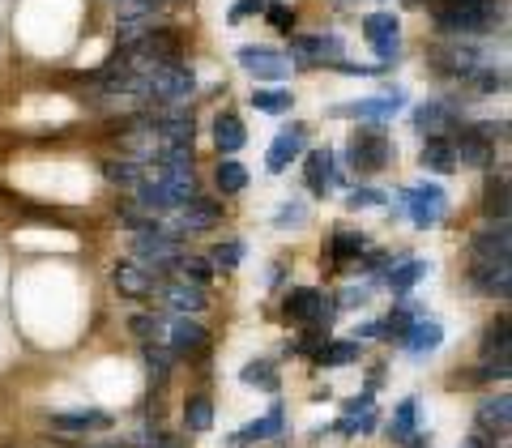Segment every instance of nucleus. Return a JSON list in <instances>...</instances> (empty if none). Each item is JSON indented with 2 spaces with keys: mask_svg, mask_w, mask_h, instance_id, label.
<instances>
[{
  "mask_svg": "<svg viewBox=\"0 0 512 448\" xmlns=\"http://www.w3.org/2000/svg\"><path fill=\"white\" fill-rule=\"evenodd\" d=\"M508 124H474L461 128L453 150H457V167H495V137H504Z\"/></svg>",
  "mask_w": 512,
  "mask_h": 448,
  "instance_id": "1",
  "label": "nucleus"
},
{
  "mask_svg": "<svg viewBox=\"0 0 512 448\" xmlns=\"http://www.w3.org/2000/svg\"><path fill=\"white\" fill-rule=\"evenodd\" d=\"M218 218H222L218 201L192 197V201H184V205H180V210L163 214L158 222H163V231H167L171 239H180V235H197V231H210V227H218Z\"/></svg>",
  "mask_w": 512,
  "mask_h": 448,
  "instance_id": "2",
  "label": "nucleus"
},
{
  "mask_svg": "<svg viewBox=\"0 0 512 448\" xmlns=\"http://www.w3.org/2000/svg\"><path fill=\"white\" fill-rule=\"evenodd\" d=\"M133 256L146 269H154V274H163V269H171L175 261H180V239H171L167 231H163V222H158L154 231H137L133 235Z\"/></svg>",
  "mask_w": 512,
  "mask_h": 448,
  "instance_id": "3",
  "label": "nucleus"
},
{
  "mask_svg": "<svg viewBox=\"0 0 512 448\" xmlns=\"http://www.w3.org/2000/svg\"><path fill=\"white\" fill-rule=\"evenodd\" d=\"M333 308H338V303L325 299L316 286H299V291H291V295H286V303H282L286 320H295V325H312V329H320V325L329 329Z\"/></svg>",
  "mask_w": 512,
  "mask_h": 448,
  "instance_id": "4",
  "label": "nucleus"
},
{
  "mask_svg": "<svg viewBox=\"0 0 512 448\" xmlns=\"http://www.w3.org/2000/svg\"><path fill=\"white\" fill-rule=\"evenodd\" d=\"M393 158V141L380 133V128H359L355 141H350V163H355V171L372 175V171H384Z\"/></svg>",
  "mask_w": 512,
  "mask_h": 448,
  "instance_id": "5",
  "label": "nucleus"
},
{
  "mask_svg": "<svg viewBox=\"0 0 512 448\" xmlns=\"http://www.w3.org/2000/svg\"><path fill=\"white\" fill-rule=\"evenodd\" d=\"M402 205H406L414 227H436V222L444 218V210H448V197H444L440 184H419V188L402 192Z\"/></svg>",
  "mask_w": 512,
  "mask_h": 448,
  "instance_id": "6",
  "label": "nucleus"
},
{
  "mask_svg": "<svg viewBox=\"0 0 512 448\" xmlns=\"http://www.w3.org/2000/svg\"><path fill=\"white\" fill-rule=\"evenodd\" d=\"M508 252H512L508 222H487L470 239V265H508Z\"/></svg>",
  "mask_w": 512,
  "mask_h": 448,
  "instance_id": "7",
  "label": "nucleus"
},
{
  "mask_svg": "<svg viewBox=\"0 0 512 448\" xmlns=\"http://www.w3.org/2000/svg\"><path fill=\"white\" fill-rule=\"evenodd\" d=\"M239 64L252 77H265V82H286L291 77V56L274 52V47H239Z\"/></svg>",
  "mask_w": 512,
  "mask_h": 448,
  "instance_id": "8",
  "label": "nucleus"
},
{
  "mask_svg": "<svg viewBox=\"0 0 512 448\" xmlns=\"http://www.w3.org/2000/svg\"><path fill=\"white\" fill-rule=\"evenodd\" d=\"M291 56L303 64V69L333 64V60H342V39L338 35H295L291 39Z\"/></svg>",
  "mask_w": 512,
  "mask_h": 448,
  "instance_id": "9",
  "label": "nucleus"
},
{
  "mask_svg": "<svg viewBox=\"0 0 512 448\" xmlns=\"http://www.w3.org/2000/svg\"><path fill=\"white\" fill-rule=\"evenodd\" d=\"M431 60H436L440 73H453V77H470V73L483 69V52H478V47H470V43H461V39L440 43L436 52H431Z\"/></svg>",
  "mask_w": 512,
  "mask_h": 448,
  "instance_id": "10",
  "label": "nucleus"
},
{
  "mask_svg": "<svg viewBox=\"0 0 512 448\" xmlns=\"http://www.w3.org/2000/svg\"><path fill=\"white\" fill-rule=\"evenodd\" d=\"M163 346H171V355H201V350L210 346V333H205L197 320H188V316H167Z\"/></svg>",
  "mask_w": 512,
  "mask_h": 448,
  "instance_id": "11",
  "label": "nucleus"
},
{
  "mask_svg": "<svg viewBox=\"0 0 512 448\" xmlns=\"http://www.w3.org/2000/svg\"><path fill=\"white\" fill-rule=\"evenodd\" d=\"M397 30H402V26H397L393 13H367V18H363V35H367V43H372V52L380 60H397V52H402Z\"/></svg>",
  "mask_w": 512,
  "mask_h": 448,
  "instance_id": "12",
  "label": "nucleus"
},
{
  "mask_svg": "<svg viewBox=\"0 0 512 448\" xmlns=\"http://www.w3.org/2000/svg\"><path fill=\"white\" fill-rule=\"evenodd\" d=\"M414 128L423 137H448L457 133V107L453 103H440V99H427L414 107Z\"/></svg>",
  "mask_w": 512,
  "mask_h": 448,
  "instance_id": "13",
  "label": "nucleus"
},
{
  "mask_svg": "<svg viewBox=\"0 0 512 448\" xmlns=\"http://www.w3.org/2000/svg\"><path fill=\"white\" fill-rule=\"evenodd\" d=\"M111 282H116V291L128 295V299H146V295L158 291V274L146 269L141 261H120L116 269H111Z\"/></svg>",
  "mask_w": 512,
  "mask_h": 448,
  "instance_id": "14",
  "label": "nucleus"
},
{
  "mask_svg": "<svg viewBox=\"0 0 512 448\" xmlns=\"http://www.w3.org/2000/svg\"><path fill=\"white\" fill-rule=\"evenodd\" d=\"M47 427L60 431V436H86V431H107L111 414L107 410H60V414H47Z\"/></svg>",
  "mask_w": 512,
  "mask_h": 448,
  "instance_id": "15",
  "label": "nucleus"
},
{
  "mask_svg": "<svg viewBox=\"0 0 512 448\" xmlns=\"http://www.w3.org/2000/svg\"><path fill=\"white\" fill-rule=\"evenodd\" d=\"M303 137H308V128H303V124H291V128H282V133L274 137V146H269V154H265V167L269 171H286V167H291L295 163V158L303 154Z\"/></svg>",
  "mask_w": 512,
  "mask_h": 448,
  "instance_id": "16",
  "label": "nucleus"
},
{
  "mask_svg": "<svg viewBox=\"0 0 512 448\" xmlns=\"http://www.w3.org/2000/svg\"><path fill=\"white\" fill-rule=\"evenodd\" d=\"M402 99L406 94L402 90H393V94H376V99H359V103H346L338 107L333 116H355V120H389L402 111Z\"/></svg>",
  "mask_w": 512,
  "mask_h": 448,
  "instance_id": "17",
  "label": "nucleus"
},
{
  "mask_svg": "<svg viewBox=\"0 0 512 448\" xmlns=\"http://www.w3.org/2000/svg\"><path fill=\"white\" fill-rule=\"evenodd\" d=\"M158 295H163V303L171 312H180V316H192V312H205V286H197V282H167V286H158Z\"/></svg>",
  "mask_w": 512,
  "mask_h": 448,
  "instance_id": "18",
  "label": "nucleus"
},
{
  "mask_svg": "<svg viewBox=\"0 0 512 448\" xmlns=\"http://www.w3.org/2000/svg\"><path fill=\"white\" fill-rule=\"evenodd\" d=\"M470 282H474V291H483L491 299H508L512 269L508 265H470Z\"/></svg>",
  "mask_w": 512,
  "mask_h": 448,
  "instance_id": "19",
  "label": "nucleus"
},
{
  "mask_svg": "<svg viewBox=\"0 0 512 448\" xmlns=\"http://www.w3.org/2000/svg\"><path fill=\"white\" fill-rule=\"evenodd\" d=\"M440 342H444V329L436 325V320H427V316L414 320V325L406 329V338H402V346L410 350L414 359H423V355H431V350H440Z\"/></svg>",
  "mask_w": 512,
  "mask_h": 448,
  "instance_id": "20",
  "label": "nucleus"
},
{
  "mask_svg": "<svg viewBox=\"0 0 512 448\" xmlns=\"http://www.w3.org/2000/svg\"><path fill=\"white\" fill-rule=\"evenodd\" d=\"M303 180H308V188L316 192V197L333 192V184H338V171H333V154H329V150H312V154H308V167H303Z\"/></svg>",
  "mask_w": 512,
  "mask_h": 448,
  "instance_id": "21",
  "label": "nucleus"
},
{
  "mask_svg": "<svg viewBox=\"0 0 512 448\" xmlns=\"http://www.w3.org/2000/svg\"><path fill=\"white\" fill-rule=\"evenodd\" d=\"M214 146L222 154H239L248 146V133H244V120L235 116V111H222V116L214 120Z\"/></svg>",
  "mask_w": 512,
  "mask_h": 448,
  "instance_id": "22",
  "label": "nucleus"
},
{
  "mask_svg": "<svg viewBox=\"0 0 512 448\" xmlns=\"http://www.w3.org/2000/svg\"><path fill=\"white\" fill-rule=\"evenodd\" d=\"M414 427H419V397H406V402L393 410L389 436H393L397 444H414V448H423V440L414 436Z\"/></svg>",
  "mask_w": 512,
  "mask_h": 448,
  "instance_id": "23",
  "label": "nucleus"
},
{
  "mask_svg": "<svg viewBox=\"0 0 512 448\" xmlns=\"http://www.w3.org/2000/svg\"><path fill=\"white\" fill-rule=\"evenodd\" d=\"M282 423H286V410H282V402H274L269 406L261 419H256L252 427H244V431H235L231 436V444H252V440H269V436H278L282 431Z\"/></svg>",
  "mask_w": 512,
  "mask_h": 448,
  "instance_id": "24",
  "label": "nucleus"
},
{
  "mask_svg": "<svg viewBox=\"0 0 512 448\" xmlns=\"http://www.w3.org/2000/svg\"><path fill=\"white\" fill-rule=\"evenodd\" d=\"M419 163H423L427 171H440V175L457 171V150H453V141H448V137H427Z\"/></svg>",
  "mask_w": 512,
  "mask_h": 448,
  "instance_id": "25",
  "label": "nucleus"
},
{
  "mask_svg": "<svg viewBox=\"0 0 512 448\" xmlns=\"http://www.w3.org/2000/svg\"><path fill=\"white\" fill-rule=\"evenodd\" d=\"M103 175L111 184H120V188H137L141 180H146V163H137V158H107Z\"/></svg>",
  "mask_w": 512,
  "mask_h": 448,
  "instance_id": "26",
  "label": "nucleus"
},
{
  "mask_svg": "<svg viewBox=\"0 0 512 448\" xmlns=\"http://www.w3.org/2000/svg\"><path fill=\"white\" fill-rule=\"evenodd\" d=\"M312 355H316L320 367H346V363H359L363 350H359V338H355V342H320Z\"/></svg>",
  "mask_w": 512,
  "mask_h": 448,
  "instance_id": "27",
  "label": "nucleus"
},
{
  "mask_svg": "<svg viewBox=\"0 0 512 448\" xmlns=\"http://www.w3.org/2000/svg\"><path fill=\"white\" fill-rule=\"evenodd\" d=\"M508 419H512V397L500 393V397H487L483 406H478V423L487 431H508Z\"/></svg>",
  "mask_w": 512,
  "mask_h": 448,
  "instance_id": "28",
  "label": "nucleus"
},
{
  "mask_svg": "<svg viewBox=\"0 0 512 448\" xmlns=\"http://www.w3.org/2000/svg\"><path fill=\"white\" fill-rule=\"evenodd\" d=\"M427 269H431L427 261H414V256H410V261H397V265L389 269V278H384V282H389L397 295H406L414 282H423V278H427Z\"/></svg>",
  "mask_w": 512,
  "mask_h": 448,
  "instance_id": "29",
  "label": "nucleus"
},
{
  "mask_svg": "<svg viewBox=\"0 0 512 448\" xmlns=\"http://www.w3.org/2000/svg\"><path fill=\"white\" fill-rule=\"evenodd\" d=\"M184 427L188 431H210L214 427V402L205 393H197V397H188L184 402Z\"/></svg>",
  "mask_w": 512,
  "mask_h": 448,
  "instance_id": "30",
  "label": "nucleus"
},
{
  "mask_svg": "<svg viewBox=\"0 0 512 448\" xmlns=\"http://www.w3.org/2000/svg\"><path fill=\"white\" fill-rule=\"evenodd\" d=\"M487 218L491 222H508V175H491L487 180Z\"/></svg>",
  "mask_w": 512,
  "mask_h": 448,
  "instance_id": "31",
  "label": "nucleus"
},
{
  "mask_svg": "<svg viewBox=\"0 0 512 448\" xmlns=\"http://www.w3.org/2000/svg\"><path fill=\"white\" fill-rule=\"evenodd\" d=\"M239 380L252 384V389H269V393H274L278 389V367L269 363V359H252V363H244Z\"/></svg>",
  "mask_w": 512,
  "mask_h": 448,
  "instance_id": "32",
  "label": "nucleus"
},
{
  "mask_svg": "<svg viewBox=\"0 0 512 448\" xmlns=\"http://www.w3.org/2000/svg\"><path fill=\"white\" fill-rule=\"evenodd\" d=\"M333 261H359L367 252V239L359 231H333Z\"/></svg>",
  "mask_w": 512,
  "mask_h": 448,
  "instance_id": "33",
  "label": "nucleus"
},
{
  "mask_svg": "<svg viewBox=\"0 0 512 448\" xmlns=\"http://www.w3.org/2000/svg\"><path fill=\"white\" fill-rule=\"evenodd\" d=\"M214 180H218L222 192H244L248 188V171H244V163H235V158H222Z\"/></svg>",
  "mask_w": 512,
  "mask_h": 448,
  "instance_id": "34",
  "label": "nucleus"
},
{
  "mask_svg": "<svg viewBox=\"0 0 512 448\" xmlns=\"http://www.w3.org/2000/svg\"><path fill=\"white\" fill-rule=\"evenodd\" d=\"M128 329H133L141 342H163V333H167V316L141 312V316H133V320H128Z\"/></svg>",
  "mask_w": 512,
  "mask_h": 448,
  "instance_id": "35",
  "label": "nucleus"
},
{
  "mask_svg": "<svg viewBox=\"0 0 512 448\" xmlns=\"http://www.w3.org/2000/svg\"><path fill=\"white\" fill-rule=\"evenodd\" d=\"M291 90H252V107L256 111H269V116H282V111H291Z\"/></svg>",
  "mask_w": 512,
  "mask_h": 448,
  "instance_id": "36",
  "label": "nucleus"
},
{
  "mask_svg": "<svg viewBox=\"0 0 512 448\" xmlns=\"http://www.w3.org/2000/svg\"><path fill=\"white\" fill-rule=\"evenodd\" d=\"M171 269H180V278L184 282H197V286H205V282L214 278V265L205 261V256H180Z\"/></svg>",
  "mask_w": 512,
  "mask_h": 448,
  "instance_id": "37",
  "label": "nucleus"
},
{
  "mask_svg": "<svg viewBox=\"0 0 512 448\" xmlns=\"http://www.w3.org/2000/svg\"><path fill=\"white\" fill-rule=\"evenodd\" d=\"M239 261H244V244H239V239H227V244H218V248L210 252V265L222 269V274L239 269Z\"/></svg>",
  "mask_w": 512,
  "mask_h": 448,
  "instance_id": "38",
  "label": "nucleus"
},
{
  "mask_svg": "<svg viewBox=\"0 0 512 448\" xmlns=\"http://www.w3.org/2000/svg\"><path fill=\"white\" fill-rule=\"evenodd\" d=\"M146 363H150V372H154V380H167V372H171V363H175V355H171V346H163V342H146Z\"/></svg>",
  "mask_w": 512,
  "mask_h": 448,
  "instance_id": "39",
  "label": "nucleus"
},
{
  "mask_svg": "<svg viewBox=\"0 0 512 448\" xmlns=\"http://www.w3.org/2000/svg\"><path fill=\"white\" fill-rule=\"evenodd\" d=\"M384 201H389V197H384L380 188H355L346 205H350V210H367V205H384Z\"/></svg>",
  "mask_w": 512,
  "mask_h": 448,
  "instance_id": "40",
  "label": "nucleus"
},
{
  "mask_svg": "<svg viewBox=\"0 0 512 448\" xmlns=\"http://www.w3.org/2000/svg\"><path fill=\"white\" fill-rule=\"evenodd\" d=\"M308 222V210H303V201H286L278 210V227H303Z\"/></svg>",
  "mask_w": 512,
  "mask_h": 448,
  "instance_id": "41",
  "label": "nucleus"
},
{
  "mask_svg": "<svg viewBox=\"0 0 512 448\" xmlns=\"http://www.w3.org/2000/svg\"><path fill=\"white\" fill-rule=\"evenodd\" d=\"M470 82L483 90V94H495V90H504V86H508V82H504V73H491V69H487V73H470Z\"/></svg>",
  "mask_w": 512,
  "mask_h": 448,
  "instance_id": "42",
  "label": "nucleus"
},
{
  "mask_svg": "<svg viewBox=\"0 0 512 448\" xmlns=\"http://www.w3.org/2000/svg\"><path fill=\"white\" fill-rule=\"evenodd\" d=\"M265 18H269V26H278V30H291L295 26V13L286 9V5H265Z\"/></svg>",
  "mask_w": 512,
  "mask_h": 448,
  "instance_id": "43",
  "label": "nucleus"
},
{
  "mask_svg": "<svg viewBox=\"0 0 512 448\" xmlns=\"http://www.w3.org/2000/svg\"><path fill=\"white\" fill-rule=\"evenodd\" d=\"M367 295H372V286H346V291H342V308H363Z\"/></svg>",
  "mask_w": 512,
  "mask_h": 448,
  "instance_id": "44",
  "label": "nucleus"
},
{
  "mask_svg": "<svg viewBox=\"0 0 512 448\" xmlns=\"http://www.w3.org/2000/svg\"><path fill=\"white\" fill-rule=\"evenodd\" d=\"M355 338H389V329H384V320H372V325H363Z\"/></svg>",
  "mask_w": 512,
  "mask_h": 448,
  "instance_id": "45",
  "label": "nucleus"
},
{
  "mask_svg": "<svg viewBox=\"0 0 512 448\" xmlns=\"http://www.w3.org/2000/svg\"><path fill=\"white\" fill-rule=\"evenodd\" d=\"M261 9V0H239V5L231 9V22H239V18H248V13H256Z\"/></svg>",
  "mask_w": 512,
  "mask_h": 448,
  "instance_id": "46",
  "label": "nucleus"
},
{
  "mask_svg": "<svg viewBox=\"0 0 512 448\" xmlns=\"http://www.w3.org/2000/svg\"><path fill=\"white\" fill-rule=\"evenodd\" d=\"M402 5H410V9H419V5H423V0H402Z\"/></svg>",
  "mask_w": 512,
  "mask_h": 448,
  "instance_id": "47",
  "label": "nucleus"
},
{
  "mask_svg": "<svg viewBox=\"0 0 512 448\" xmlns=\"http://www.w3.org/2000/svg\"><path fill=\"white\" fill-rule=\"evenodd\" d=\"M466 448H483V440H478V436H474V440H470V444H466Z\"/></svg>",
  "mask_w": 512,
  "mask_h": 448,
  "instance_id": "48",
  "label": "nucleus"
}]
</instances>
